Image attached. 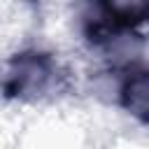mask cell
I'll return each mask as SVG.
<instances>
[{
    "instance_id": "cell-1",
    "label": "cell",
    "mask_w": 149,
    "mask_h": 149,
    "mask_svg": "<svg viewBox=\"0 0 149 149\" xmlns=\"http://www.w3.org/2000/svg\"><path fill=\"white\" fill-rule=\"evenodd\" d=\"M61 79V65L49 51L21 49L5 58L2 91L7 100L40 102L58 88Z\"/></svg>"
},
{
    "instance_id": "cell-2",
    "label": "cell",
    "mask_w": 149,
    "mask_h": 149,
    "mask_svg": "<svg viewBox=\"0 0 149 149\" xmlns=\"http://www.w3.org/2000/svg\"><path fill=\"white\" fill-rule=\"evenodd\" d=\"M144 35H147V30L135 28V26H114L91 49L98 54V61L102 65L130 72V70L140 68L142 49H144Z\"/></svg>"
},
{
    "instance_id": "cell-3",
    "label": "cell",
    "mask_w": 149,
    "mask_h": 149,
    "mask_svg": "<svg viewBox=\"0 0 149 149\" xmlns=\"http://www.w3.org/2000/svg\"><path fill=\"white\" fill-rule=\"evenodd\" d=\"M119 109L137 123H149V70L126 72Z\"/></svg>"
},
{
    "instance_id": "cell-4",
    "label": "cell",
    "mask_w": 149,
    "mask_h": 149,
    "mask_svg": "<svg viewBox=\"0 0 149 149\" xmlns=\"http://www.w3.org/2000/svg\"><path fill=\"white\" fill-rule=\"evenodd\" d=\"M123 79H126L123 70H116V68L98 63V68L86 77V93L100 105L119 107L121 91H123Z\"/></svg>"
},
{
    "instance_id": "cell-5",
    "label": "cell",
    "mask_w": 149,
    "mask_h": 149,
    "mask_svg": "<svg viewBox=\"0 0 149 149\" xmlns=\"http://www.w3.org/2000/svg\"><path fill=\"white\" fill-rule=\"evenodd\" d=\"M116 26L144 28L149 21V0H102Z\"/></svg>"
},
{
    "instance_id": "cell-6",
    "label": "cell",
    "mask_w": 149,
    "mask_h": 149,
    "mask_svg": "<svg viewBox=\"0 0 149 149\" xmlns=\"http://www.w3.org/2000/svg\"><path fill=\"white\" fill-rule=\"evenodd\" d=\"M147 30H149V21H147Z\"/></svg>"
}]
</instances>
